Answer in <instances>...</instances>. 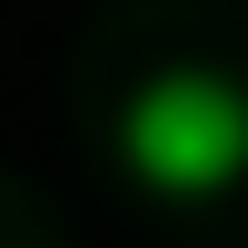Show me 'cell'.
I'll list each match as a JSON object with an SVG mask.
<instances>
[{"label": "cell", "instance_id": "cell-1", "mask_svg": "<svg viewBox=\"0 0 248 248\" xmlns=\"http://www.w3.org/2000/svg\"><path fill=\"white\" fill-rule=\"evenodd\" d=\"M119 169L169 209L229 199L248 179V79L209 60H169L129 90L119 109Z\"/></svg>", "mask_w": 248, "mask_h": 248}]
</instances>
